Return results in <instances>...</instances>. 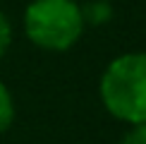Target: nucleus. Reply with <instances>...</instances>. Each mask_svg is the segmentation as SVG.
<instances>
[{"mask_svg":"<svg viewBox=\"0 0 146 144\" xmlns=\"http://www.w3.org/2000/svg\"><path fill=\"white\" fill-rule=\"evenodd\" d=\"M101 99L117 120L146 123V53H127L108 65L101 77Z\"/></svg>","mask_w":146,"mask_h":144,"instance_id":"1","label":"nucleus"},{"mask_svg":"<svg viewBox=\"0 0 146 144\" xmlns=\"http://www.w3.org/2000/svg\"><path fill=\"white\" fill-rule=\"evenodd\" d=\"M24 31L46 51H67L84 31V15L74 0H34L24 12Z\"/></svg>","mask_w":146,"mask_h":144,"instance_id":"2","label":"nucleus"},{"mask_svg":"<svg viewBox=\"0 0 146 144\" xmlns=\"http://www.w3.org/2000/svg\"><path fill=\"white\" fill-rule=\"evenodd\" d=\"M12 118H15V103H12L7 87L0 82V132H5L12 125Z\"/></svg>","mask_w":146,"mask_h":144,"instance_id":"3","label":"nucleus"},{"mask_svg":"<svg viewBox=\"0 0 146 144\" xmlns=\"http://www.w3.org/2000/svg\"><path fill=\"white\" fill-rule=\"evenodd\" d=\"M122 144H146V123L132 125V130L122 137Z\"/></svg>","mask_w":146,"mask_h":144,"instance_id":"4","label":"nucleus"},{"mask_svg":"<svg viewBox=\"0 0 146 144\" xmlns=\"http://www.w3.org/2000/svg\"><path fill=\"white\" fill-rule=\"evenodd\" d=\"M12 43V27H10V19L0 12V55L10 48Z\"/></svg>","mask_w":146,"mask_h":144,"instance_id":"5","label":"nucleus"}]
</instances>
